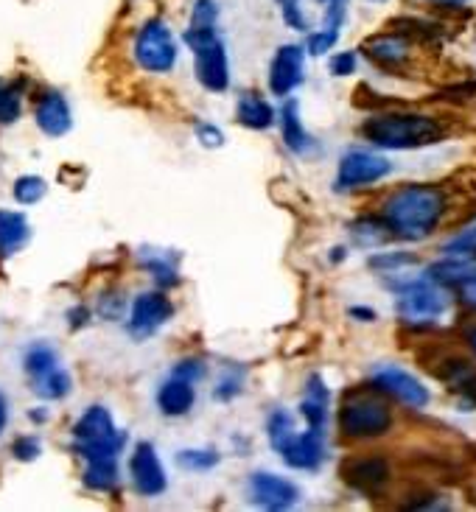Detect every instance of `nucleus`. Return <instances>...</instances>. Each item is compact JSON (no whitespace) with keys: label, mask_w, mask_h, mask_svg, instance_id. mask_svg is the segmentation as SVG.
Here are the masks:
<instances>
[{"label":"nucleus","mask_w":476,"mask_h":512,"mask_svg":"<svg viewBox=\"0 0 476 512\" xmlns=\"http://www.w3.org/2000/svg\"><path fill=\"white\" fill-rule=\"evenodd\" d=\"M219 6L216 0H196L191 23L185 28V45L194 51L196 82L208 93H224L230 87V59L227 45L216 31Z\"/></svg>","instance_id":"nucleus-1"},{"label":"nucleus","mask_w":476,"mask_h":512,"mask_svg":"<svg viewBox=\"0 0 476 512\" xmlns=\"http://www.w3.org/2000/svg\"><path fill=\"white\" fill-rule=\"evenodd\" d=\"M446 213V194L434 185H404L384 202L381 216L395 238L423 241Z\"/></svg>","instance_id":"nucleus-2"},{"label":"nucleus","mask_w":476,"mask_h":512,"mask_svg":"<svg viewBox=\"0 0 476 512\" xmlns=\"http://www.w3.org/2000/svg\"><path fill=\"white\" fill-rule=\"evenodd\" d=\"M359 135L370 140L378 149L387 152H406V149H420V146H432L443 138L440 124L429 115L418 112H381L367 118L359 126Z\"/></svg>","instance_id":"nucleus-3"},{"label":"nucleus","mask_w":476,"mask_h":512,"mask_svg":"<svg viewBox=\"0 0 476 512\" xmlns=\"http://www.w3.org/2000/svg\"><path fill=\"white\" fill-rule=\"evenodd\" d=\"M395 291V311L404 325L429 328L448 311V289L429 272L423 277L401 275L398 283H387Z\"/></svg>","instance_id":"nucleus-4"},{"label":"nucleus","mask_w":476,"mask_h":512,"mask_svg":"<svg viewBox=\"0 0 476 512\" xmlns=\"http://www.w3.org/2000/svg\"><path fill=\"white\" fill-rule=\"evenodd\" d=\"M392 429V409L376 395H350L339 409V431L350 440H373Z\"/></svg>","instance_id":"nucleus-5"},{"label":"nucleus","mask_w":476,"mask_h":512,"mask_svg":"<svg viewBox=\"0 0 476 512\" xmlns=\"http://www.w3.org/2000/svg\"><path fill=\"white\" fill-rule=\"evenodd\" d=\"M177 40L171 34V28L163 20H149L135 37V59L143 70L149 73H168L177 65Z\"/></svg>","instance_id":"nucleus-6"},{"label":"nucleus","mask_w":476,"mask_h":512,"mask_svg":"<svg viewBox=\"0 0 476 512\" xmlns=\"http://www.w3.org/2000/svg\"><path fill=\"white\" fill-rule=\"evenodd\" d=\"M392 171L390 160L381 154L364 152V149H350L342 154L339 168H336V191H356V188H367L373 182L384 180Z\"/></svg>","instance_id":"nucleus-7"},{"label":"nucleus","mask_w":476,"mask_h":512,"mask_svg":"<svg viewBox=\"0 0 476 512\" xmlns=\"http://www.w3.org/2000/svg\"><path fill=\"white\" fill-rule=\"evenodd\" d=\"M370 384L378 392H387L395 401H401L409 409H423L429 403V389L420 384L412 373H406L395 364H378L370 373Z\"/></svg>","instance_id":"nucleus-8"},{"label":"nucleus","mask_w":476,"mask_h":512,"mask_svg":"<svg viewBox=\"0 0 476 512\" xmlns=\"http://www.w3.org/2000/svg\"><path fill=\"white\" fill-rule=\"evenodd\" d=\"M174 317V305L168 300L163 291H146L135 297L132 311H129V333L135 339H146L157 333L168 319Z\"/></svg>","instance_id":"nucleus-9"},{"label":"nucleus","mask_w":476,"mask_h":512,"mask_svg":"<svg viewBox=\"0 0 476 512\" xmlns=\"http://www.w3.org/2000/svg\"><path fill=\"white\" fill-rule=\"evenodd\" d=\"M306 79V51L300 45H280L269 65V90L272 96L286 98Z\"/></svg>","instance_id":"nucleus-10"},{"label":"nucleus","mask_w":476,"mask_h":512,"mask_svg":"<svg viewBox=\"0 0 476 512\" xmlns=\"http://www.w3.org/2000/svg\"><path fill=\"white\" fill-rule=\"evenodd\" d=\"M247 490H250L252 504H258V507H264V510L272 512L289 510V507H294V504L300 501V490H297V485L289 482V479H283V476H278V473H252Z\"/></svg>","instance_id":"nucleus-11"},{"label":"nucleus","mask_w":476,"mask_h":512,"mask_svg":"<svg viewBox=\"0 0 476 512\" xmlns=\"http://www.w3.org/2000/svg\"><path fill=\"white\" fill-rule=\"evenodd\" d=\"M129 476L143 499H154V496L166 493V471H163V462L157 457L152 443H138L135 454L129 459Z\"/></svg>","instance_id":"nucleus-12"},{"label":"nucleus","mask_w":476,"mask_h":512,"mask_svg":"<svg viewBox=\"0 0 476 512\" xmlns=\"http://www.w3.org/2000/svg\"><path fill=\"white\" fill-rule=\"evenodd\" d=\"M278 454L294 471H317L325 459V431H297L280 445Z\"/></svg>","instance_id":"nucleus-13"},{"label":"nucleus","mask_w":476,"mask_h":512,"mask_svg":"<svg viewBox=\"0 0 476 512\" xmlns=\"http://www.w3.org/2000/svg\"><path fill=\"white\" fill-rule=\"evenodd\" d=\"M429 275L434 280H440L446 289L457 291L462 303L476 311V261H454V258H446V261L429 266Z\"/></svg>","instance_id":"nucleus-14"},{"label":"nucleus","mask_w":476,"mask_h":512,"mask_svg":"<svg viewBox=\"0 0 476 512\" xmlns=\"http://www.w3.org/2000/svg\"><path fill=\"white\" fill-rule=\"evenodd\" d=\"M121 434H124V431L115 429L112 415L104 409V406H90V409L79 417V423L73 426V440H76V448L110 443V440L121 437Z\"/></svg>","instance_id":"nucleus-15"},{"label":"nucleus","mask_w":476,"mask_h":512,"mask_svg":"<svg viewBox=\"0 0 476 512\" xmlns=\"http://www.w3.org/2000/svg\"><path fill=\"white\" fill-rule=\"evenodd\" d=\"M196 381L191 378H182V375L171 373L160 384L157 389V406H160V412L168 417H182L188 415L191 409H194V401H196V389H194Z\"/></svg>","instance_id":"nucleus-16"},{"label":"nucleus","mask_w":476,"mask_h":512,"mask_svg":"<svg viewBox=\"0 0 476 512\" xmlns=\"http://www.w3.org/2000/svg\"><path fill=\"white\" fill-rule=\"evenodd\" d=\"M342 476H345V482H348L350 487H356L359 493L373 496V493H378V490L384 487L387 476H390V468H387L384 459H348L345 468H342Z\"/></svg>","instance_id":"nucleus-17"},{"label":"nucleus","mask_w":476,"mask_h":512,"mask_svg":"<svg viewBox=\"0 0 476 512\" xmlns=\"http://www.w3.org/2000/svg\"><path fill=\"white\" fill-rule=\"evenodd\" d=\"M325 6V23L314 34H308V54L322 56L328 54L339 42V31L345 26V12H348V0H320Z\"/></svg>","instance_id":"nucleus-18"},{"label":"nucleus","mask_w":476,"mask_h":512,"mask_svg":"<svg viewBox=\"0 0 476 512\" xmlns=\"http://www.w3.org/2000/svg\"><path fill=\"white\" fill-rule=\"evenodd\" d=\"M328 406H331V392L322 384L320 375H311L300 401V415L306 420V429L325 431L328 426Z\"/></svg>","instance_id":"nucleus-19"},{"label":"nucleus","mask_w":476,"mask_h":512,"mask_svg":"<svg viewBox=\"0 0 476 512\" xmlns=\"http://www.w3.org/2000/svg\"><path fill=\"white\" fill-rule=\"evenodd\" d=\"M37 124L51 138H62L65 132H70L73 118H70V107L62 93H45L40 98V104H37Z\"/></svg>","instance_id":"nucleus-20"},{"label":"nucleus","mask_w":476,"mask_h":512,"mask_svg":"<svg viewBox=\"0 0 476 512\" xmlns=\"http://www.w3.org/2000/svg\"><path fill=\"white\" fill-rule=\"evenodd\" d=\"M275 107L266 101L264 96H258V93H244V96L238 98L236 104V118L238 124L247 126V129H258V132H264L269 126L275 124Z\"/></svg>","instance_id":"nucleus-21"},{"label":"nucleus","mask_w":476,"mask_h":512,"mask_svg":"<svg viewBox=\"0 0 476 512\" xmlns=\"http://www.w3.org/2000/svg\"><path fill=\"white\" fill-rule=\"evenodd\" d=\"M280 129H283V140L286 146L292 149L294 154H308L314 149V138L303 129V121H300V104L297 101H286L283 110H280Z\"/></svg>","instance_id":"nucleus-22"},{"label":"nucleus","mask_w":476,"mask_h":512,"mask_svg":"<svg viewBox=\"0 0 476 512\" xmlns=\"http://www.w3.org/2000/svg\"><path fill=\"white\" fill-rule=\"evenodd\" d=\"M364 54L370 56L376 65H381V68H395V65H401L406 59L409 45L398 34H378V37H373L364 45Z\"/></svg>","instance_id":"nucleus-23"},{"label":"nucleus","mask_w":476,"mask_h":512,"mask_svg":"<svg viewBox=\"0 0 476 512\" xmlns=\"http://www.w3.org/2000/svg\"><path fill=\"white\" fill-rule=\"evenodd\" d=\"M440 378L446 381L448 389H454L460 398L476 406V370L474 364L462 359H448L440 370Z\"/></svg>","instance_id":"nucleus-24"},{"label":"nucleus","mask_w":476,"mask_h":512,"mask_svg":"<svg viewBox=\"0 0 476 512\" xmlns=\"http://www.w3.org/2000/svg\"><path fill=\"white\" fill-rule=\"evenodd\" d=\"M28 222L20 213L12 210H0V255H14L28 244Z\"/></svg>","instance_id":"nucleus-25"},{"label":"nucleus","mask_w":476,"mask_h":512,"mask_svg":"<svg viewBox=\"0 0 476 512\" xmlns=\"http://www.w3.org/2000/svg\"><path fill=\"white\" fill-rule=\"evenodd\" d=\"M440 252L446 258H454V261H476V219L471 224H465L457 236L448 238Z\"/></svg>","instance_id":"nucleus-26"},{"label":"nucleus","mask_w":476,"mask_h":512,"mask_svg":"<svg viewBox=\"0 0 476 512\" xmlns=\"http://www.w3.org/2000/svg\"><path fill=\"white\" fill-rule=\"evenodd\" d=\"M84 485L90 487V490H101V493L112 490V487L118 485V459H110V462H87Z\"/></svg>","instance_id":"nucleus-27"},{"label":"nucleus","mask_w":476,"mask_h":512,"mask_svg":"<svg viewBox=\"0 0 476 512\" xmlns=\"http://www.w3.org/2000/svg\"><path fill=\"white\" fill-rule=\"evenodd\" d=\"M59 367V356L51 345H34L28 347L26 353V373L31 375V381H37L42 375L54 373Z\"/></svg>","instance_id":"nucleus-28"},{"label":"nucleus","mask_w":476,"mask_h":512,"mask_svg":"<svg viewBox=\"0 0 476 512\" xmlns=\"http://www.w3.org/2000/svg\"><path fill=\"white\" fill-rule=\"evenodd\" d=\"M350 236L356 238V244H362V247H376V244H381L384 238L390 236V227L384 222V216L381 219L364 216V219H359L350 227Z\"/></svg>","instance_id":"nucleus-29"},{"label":"nucleus","mask_w":476,"mask_h":512,"mask_svg":"<svg viewBox=\"0 0 476 512\" xmlns=\"http://www.w3.org/2000/svg\"><path fill=\"white\" fill-rule=\"evenodd\" d=\"M143 266L152 272V277L160 286H177V283H180V275H177V258H171L166 252L143 255Z\"/></svg>","instance_id":"nucleus-30"},{"label":"nucleus","mask_w":476,"mask_h":512,"mask_svg":"<svg viewBox=\"0 0 476 512\" xmlns=\"http://www.w3.org/2000/svg\"><path fill=\"white\" fill-rule=\"evenodd\" d=\"M34 384V392L45 398V401H59V398H65L70 392V375L62 370V367H56L54 373L42 375L37 381H31Z\"/></svg>","instance_id":"nucleus-31"},{"label":"nucleus","mask_w":476,"mask_h":512,"mask_svg":"<svg viewBox=\"0 0 476 512\" xmlns=\"http://www.w3.org/2000/svg\"><path fill=\"white\" fill-rule=\"evenodd\" d=\"M418 258L415 255H406V252H381L370 258V269H376L381 275H401V269L406 266H415Z\"/></svg>","instance_id":"nucleus-32"},{"label":"nucleus","mask_w":476,"mask_h":512,"mask_svg":"<svg viewBox=\"0 0 476 512\" xmlns=\"http://www.w3.org/2000/svg\"><path fill=\"white\" fill-rule=\"evenodd\" d=\"M177 462H180V468H185V471L205 473L219 465V454L213 448H208V451H180Z\"/></svg>","instance_id":"nucleus-33"},{"label":"nucleus","mask_w":476,"mask_h":512,"mask_svg":"<svg viewBox=\"0 0 476 512\" xmlns=\"http://www.w3.org/2000/svg\"><path fill=\"white\" fill-rule=\"evenodd\" d=\"M48 191V185L42 177H20V180L14 182V199L20 202V205H34V202H40L42 196Z\"/></svg>","instance_id":"nucleus-34"},{"label":"nucleus","mask_w":476,"mask_h":512,"mask_svg":"<svg viewBox=\"0 0 476 512\" xmlns=\"http://www.w3.org/2000/svg\"><path fill=\"white\" fill-rule=\"evenodd\" d=\"M20 118V90L0 82V124H14Z\"/></svg>","instance_id":"nucleus-35"},{"label":"nucleus","mask_w":476,"mask_h":512,"mask_svg":"<svg viewBox=\"0 0 476 512\" xmlns=\"http://www.w3.org/2000/svg\"><path fill=\"white\" fill-rule=\"evenodd\" d=\"M241 389H244V373H241V370H238L236 375L224 373V378L219 381V387H216V401H233Z\"/></svg>","instance_id":"nucleus-36"},{"label":"nucleus","mask_w":476,"mask_h":512,"mask_svg":"<svg viewBox=\"0 0 476 512\" xmlns=\"http://www.w3.org/2000/svg\"><path fill=\"white\" fill-rule=\"evenodd\" d=\"M14 457L17 459H23V462H31V459H37L40 457V451H42V445L37 437H20L17 443H14Z\"/></svg>","instance_id":"nucleus-37"},{"label":"nucleus","mask_w":476,"mask_h":512,"mask_svg":"<svg viewBox=\"0 0 476 512\" xmlns=\"http://www.w3.org/2000/svg\"><path fill=\"white\" fill-rule=\"evenodd\" d=\"M331 73L334 76H350V73H356V54L353 51H339L336 56H331Z\"/></svg>","instance_id":"nucleus-38"},{"label":"nucleus","mask_w":476,"mask_h":512,"mask_svg":"<svg viewBox=\"0 0 476 512\" xmlns=\"http://www.w3.org/2000/svg\"><path fill=\"white\" fill-rule=\"evenodd\" d=\"M196 135L202 140V146H210V149H219L224 143L222 129H216L213 124H199L196 126Z\"/></svg>","instance_id":"nucleus-39"},{"label":"nucleus","mask_w":476,"mask_h":512,"mask_svg":"<svg viewBox=\"0 0 476 512\" xmlns=\"http://www.w3.org/2000/svg\"><path fill=\"white\" fill-rule=\"evenodd\" d=\"M174 373L182 375V378H191V381H199V378H205V364L196 359L180 361V364L174 367Z\"/></svg>","instance_id":"nucleus-40"},{"label":"nucleus","mask_w":476,"mask_h":512,"mask_svg":"<svg viewBox=\"0 0 476 512\" xmlns=\"http://www.w3.org/2000/svg\"><path fill=\"white\" fill-rule=\"evenodd\" d=\"M350 317H362V322H373L376 314L370 308H350Z\"/></svg>","instance_id":"nucleus-41"},{"label":"nucleus","mask_w":476,"mask_h":512,"mask_svg":"<svg viewBox=\"0 0 476 512\" xmlns=\"http://www.w3.org/2000/svg\"><path fill=\"white\" fill-rule=\"evenodd\" d=\"M6 429V401H3V395H0V434Z\"/></svg>","instance_id":"nucleus-42"},{"label":"nucleus","mask_w":476,"mask_h":512,"mask_svg":"<svg viewBox=\"0 0 476 512\" xmlns=\"http://www.w3.org/2000/svg\"><path fill=\"white\" fill-rule=\"evenodd\" d=\"M434 3H443V6H462V3H468V0H434Z\"/></svg>","instance_id":"nucleus-43"},{"label":"nucleus","mask_w":476,"mask_h":512,"mask_svg":"<svg viewBox=\"0 0 476 512\" xmlns=\"http://www.w3.org/2000/svg\"><path fill=\"white\" fill-rule=\"evenodd\" d=\"M468 347H471V350L476 353V328L474 331H468Z\"/></svg>","instance_id":"nucleus-44"}]
</instances>
